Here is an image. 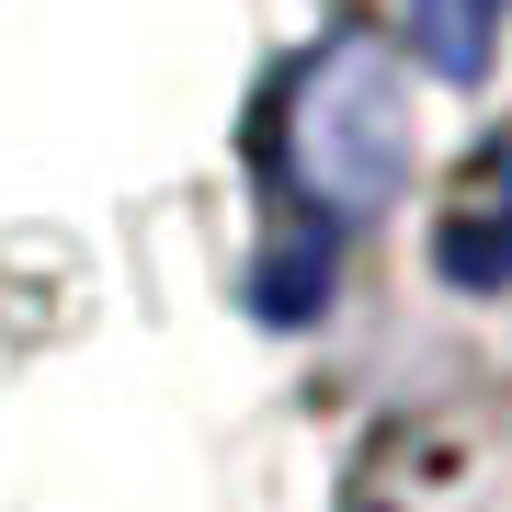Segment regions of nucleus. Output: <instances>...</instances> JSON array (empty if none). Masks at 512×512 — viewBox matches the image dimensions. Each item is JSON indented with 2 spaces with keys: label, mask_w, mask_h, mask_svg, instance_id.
<instances>
[{
  "label": "nucleus",
  "mask_w": 512,
  "mask_h": 512,
  "mask_svg": "<svg viewBox=\"0 0 512 512\" xmlns=\"http://www.w3.org/2000/svg\"><path fill=\"white\" fill-rule=\"evenodd\" d=\"M296 137H308V171L330 205H365L387 171H399V103H387V80L365 57H330L308 80V103H296Z\"/></svg>",
  "instance_id": "obj_1"
},
{
  "label": "nucleus",
  "mask_w": 512,
  "mask_h": 512,
  "mask_svg": "<svg viewBox=\"0 0 512 512\" xmlns=\"http://www.w3.org/2000/svg\"><path fill=\"white\" fill-rule=\"evenodd\" d=\"M433 262L456 285H512V148H478V171L456 183V205L433 228Z\"/></svg>",
  "instance_id": "obj_2"
},
{
  "label": "nucleus",
  "mask_w": 512,
  "mask_h": 512,
  "mask_svg": "<svg viewBox=\"0 0 512 512\" xmlns=\"http://www.w3.org/2000/svg\"><path fill=\"white\" fill-rule=\"evenodd\" d=\"M410 12V46L433 57L444 80H478L490 69V0H399Z\"/></svg>",
  "instance_id": "obj_3"
}]
</instances>
